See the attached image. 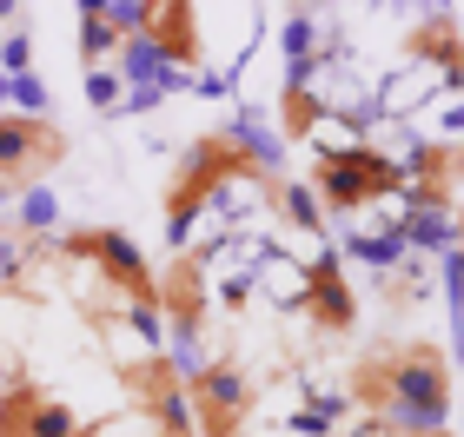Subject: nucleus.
Listing matches in <instances>:
<instances>
[{
	"instance_id": "nucleus-1",
	"label": "nucleus",
	"mask_w": 464,
	"mask_h": 437,
	"mask_svg": "<svg viewBox=\"0 0 464 437\" xmlns=\"http://www.w3.org/2000/svg\"><path fill=\"white\" fill-rule=\"evenodd\" d=\"M345 398L378 411V418L405 437H445V424H451V358L438 345L378 351V358H365L352 371Z\"/></svg>"
},
{
	"instance_id": "nucleus-2",
	"label": "nucleus",
	"mask_w": 464,
	"mask_h": 437,
	"mask_svg": "<svg viewBox=\"0 0 464 437\" xmlns=\"http://www.w3.org/2000/svg\"><path fill=\"white\" fill-rule=\"evenodd\" d=\"M252 179H259V173L232 153L226 133H206L199 146H186V159L173 173V193H166V239L186 245V239H193V225L213 213V199L226 193V185H252Z\"/></svg>"
},
{
	"instance_id": "nucleus-3",
	"label": "nucleus",
	"mask_w": 464,
	"mask_h": 437,
	"mask_svg": "<svg viewBox=\"0 0 464 437\" xmlns=\"http://www.w3.org/2000/svg\"><path fill=\"white\" fill-rule=\"evenodd\" d=\"M405 193V166L385 159L378 146H325L319 166H312V199L332 205V213H365L378 199Z\"/></svg>"
},
{
	"instance_id": "nucleus-4",
	"label": "nucleus",
	"mask_w": 464,
	"mask_h": 437,
	"mask_svg": "<svg viewBox=\"0 0 464 437\" xmlns=\"http://www.w3.org/2000/svg\"><path fill=\"white\" fill-rule=\"evenodd\" d=\"M67 252L100 265V279H113L126 291V305H160V279H153V265H146L133 233H120V225H80L67 239Z\"/></svg>"
},
{
	"instance_id": "nucleus-5",
	"label": "nucleus",
	"mask_w": 464,
	"mask_h": 437,
	"mask_svg": "<svg viewBox=\"0 0 464 437\" xmlns=\"http://www.w3.org/2000/svg\"><path fill=\"white\" fill-rule=\"evenodd\" d=\"M60 159H67V133H60L53 119L0 113V199H14L27 179H40Z\"/></svg>"
},
{
	"instance_id": "nucleus-6",
	"label": "nucleus",
	"mask_w": 464,
	"mask_h": 437,
	"mask_svg": "<svg viewBox=\"0 0 464 437\" xmlns=\"http://www.w3.org/2000/svg\"><path fill=\"white\" fill-rule=\"evenodd\" d=\"M186 398H193V431L199 437H239L246 411H252V385L232 358H213L186 378Z\"/></svg>"
},
{
	"instance_id": "nucleus-7",
	"label": "nucleus",
	"mask_w": 464,
	"mask_h": 437,
	"mask_svg": "<svg viewBox=\"0 0 464 437\" xmlns=\"http://www.w3.org/2000/svg\"><path fill=\"white\" fill-rule=\"evenodd\" d=\"M126 385H133V398L146 411V424H153L160 437H199L193 431V398H186V378L173 371V358H140L133 371H126Z\"/></svg>"
},
{
	"instance_id": "nucleus-8",
	"label": "nucleus",
	"mask_w": 464,
	"mask_h": 437,
	"mask_svg": "<svg viewBox=\"0 0 464 437\" xmlns=\"http://www.w3.org/2000/svg\"><path fill=\"white\" fill-rule=\"evenodd\" d=\"M0 437H87V424L67 398L40 391L34 378H14L0 391Z\"/></svg>"
},
{
	"instance_id": "nucleus-9",
	"label": "nucleus",
	"mask_w": 464,
	"mask_h": 437,
	"mask_svg": "<svg viewBox=\"0 0 464 437\" xmlns=\"http://www.w3.org/2000/svg\"><path fill=\"white\" fill-rule=\"evenodd\" d=\"M299 305L312 311V325H319V331H352L358 325V299H352V285H345V259L339 252H319V259L305 265Z\"/></svg>"
},
{
	"instance_id": "nucleus-10",
	"label": "nucleus",
	"mask_w": 464,
	"mask_h": 437,
	"mask_svg": "<svg viewBox=\"0 0 464 437\" xmlns=\"http://www.w3.org/2000/svg\"><path fill=\"white\" fill-rule=\"evenodd\" d=\"M140 40H146V47H153L173 73L199 67V7H186V0H146Z\"/></svg>"
},
{
	"instance_id": "nucleus-11",
	"label": "nucleus",
	"mask_w": 464,
	"mask_h": 437,
	"mask_svg": "<svg viewBox=\"0 0 464 437\" xmlns=\"http://www.w3.org/2000/svg\"><path fill=\"white\" fill-rule=\"evenodd\" d=\"M266 193H272V205H279V219L292 225V233H312V239H325V205L312 199V185L305 179H266Z\"/></svg>"
},
{
	"instance_id": "nucleus-12",
	"label": "nucleus",
	"mask_w": 464,
	"mask_h": 437,
	"mask_svg": "<svg viewBox=\"0 0 464 437\" xmlns=\"http://www.w3.org/2000/svg\"><path fill=\"white\" fill-rule=\"evenodd\" d=\"M339 259L372 265V272H392V265H405L411 252H405V239H398V225H378V233H352V239H339Z\"/></svg>"
},
{
	"instance_id": "nucleus-13",
	"label": "nucleus",
	"mask_w": 464,
	"mask_h": 437,
	"mask_svg": "<svg viewBox=\"0 0 464 437\" xmlns=\"http://www.w3.org/2000/svg\"><path fill=\"white\" fill-rule=\"evenodd\" d=\"M411 53H431L438 67H445V93H458V80H464V60H458V27H451V14L425 20V27L411 33Z\"/></svg>"
},
{
	"instance_id": "nucleus-14",
	"label": "nucleus",
	"mask_w": 464,
	"mask_h": 437,
	"mask_svg": "<svg viewBox=\"0 0 464 437\" xmlns=\"http://www.w3.org/2000/svg\"><path fill=\"white\" fill-rule=\"evenodd\" d=\"M107 53H120V33L107 20V0H80V60L93 67H107Z\"/></svg>"
},
{
	"instance_id": "nucleus-15",
	"label": "nucleus",
	"mask_w": 464,
	"mask_h": 437,
	"mask_svg": "<svg viewBox=\"0 0 464 437\" xmlns=\"http://www.w3.org/2000/svg\"><path fill=\"white\" fill-rule=\"evenodd\" d=\"M405 173H411L418 185H431V193H451V179H458V139H438V146L418 139V153H411Z\"/></svg>"
},
{
	"instance_id": "nucleus-16",
	"label": "nucleus",
	"mask_w": 464,
	"mask_h": 437,
	"mask_svg": "<svg viewBox=\"0 0 464 437\" xmlns=\"http://www.w3.org/2000/svg\"><path fill=\"white\" fill-rule=\"evenodd\" d=\"M53 225H60V199L47 193V185H27L20 205H14V233L34 239V233H53Z\"/></svg>"
},
{
	"instance_id": "nucleus-17",
	"label": "nucleus",
	"mask_w": 464,
	"mask_h": 437,
	"mask_svg": "<svg viewBox=\"0 0 464 437\" xmlns=\"http://www.w3.org/2000/svg\"><path fill=\"white\" fill-rule=\"evenodd\" d=\"M345 411H352V398H345V391H319V398H312L305 411H292V431H299V437H325L332 424L345 418Z\"/></svg>"
},
{
	"instance_id": "nucleus-18",
	"label": "nucleus",
	"mask_w": 464,
	"mask_h": 437,
	"mask_svg": "<svg viewBox=\"0 0 464 437\" xmlns=\"http://www.w3.org/2000/svg\"><path fill=\"white\" fill-rule=\"evenodd\" d=\"M7 100L27 119H53V93H47V80H40V73H14L7 80Z\"/></svg>"
},
{
	"instance_id": "nucleus-19",
	"label": "nucleus",
	"mask_w": 464,
	"mask_h": 437,
	"mask_svg": "<svg viewBox=\"0 0 464 437\" xmlns=\"http://www.w3.org/2000/svg\"><path fill=\"white\" fill-rule=\"evenodd\" d=\"M20 279H27V239L0 225V291H20Z\"/></svg>"
},
{
	"instance_id": "nucleus-20",
	"label": "nucleus",
	"mask_w": 464,
	"mask_h": 437,
	"mask_svg": "<svg viewBox=\"0 0 464 437\" xmlns=\"http://www.w3.org/2000/svg\"><path fill=\"white\" fill-rule=\"evenodd\" d=\"M120 100H126V80H120L113 67H93V73H87V107H93V113H120Z\"/></svg>"
},
{
	"instance_id": "nucleus-21",
	"label": "nucleus",
	"mask_w": 464,
	"mask_h": 437,
	"mask_svg": "<svg viewBox=\"0 0 464 437\" xmlns=\"http://www.w3.org/2000/svg\"><path fill=\"white\" fill-rule=\"evenodd\" d=\"M0 73H34V40L27 33H7V40H0Z\"/></svg>"
},
{
	"instance_id": "nucleus-22",
	"label": "nucleus",
	"mask_w": 464,
	"mask_h": 437,
	"mask_svg": "<svg viewBox=\"0 0 464 437\" xmlns=\"http://www.w3.org/2000/svg\"><path fill=\"white\" fill-rule=\"evenodd\" d=\"M0 113H7V73H0Z\"/></svg>"
}]
</instances>
